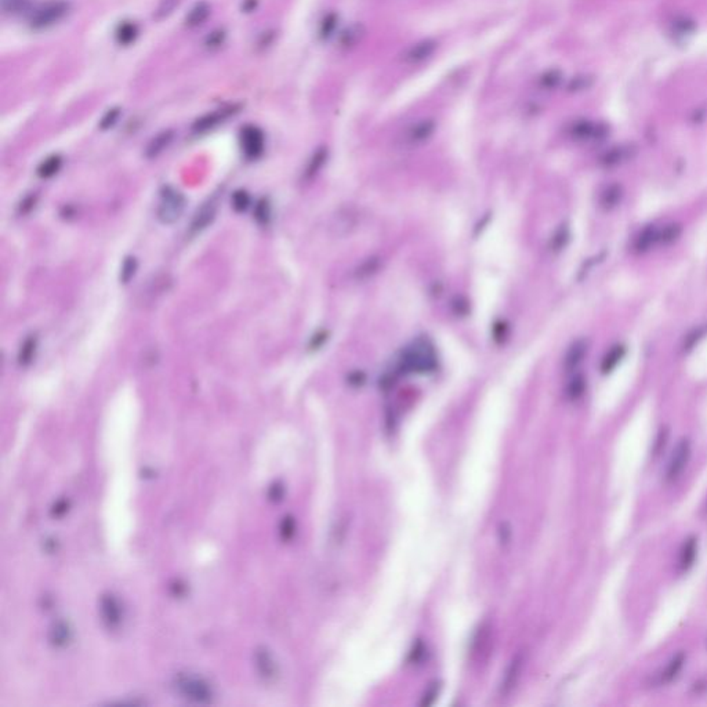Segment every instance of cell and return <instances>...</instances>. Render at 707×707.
Instances as JSON below:
<instances>
[{"label": "cell", "instance_id": "6da1fadb", "mask_svg": "<svg viewBox=\"0 0 707 707\" xmlns=\"http://www.w3.org/2000/svg\"><path fill=\"white\" fill-rule=\"evenodd\" d=\"M401 370L405 373H431L437 368V355L428 340L418 339L408 346L399 358Z\"/></svg>", "mask_w": 707, "mask_h": 707}, {"label": "cell", "instance_id": "7a4b0ae2", "mask_svg": "<svg viewBox=\"0 0 707 707\" xmlns=\"http://www.w3.org/2000/svg\"><path fill=\"white\" fill-rule=\"evenodd\" d=\"M177 692L194 703H211L213 701V688L211 684L194 674H180L175 681Z\"/></svg>", "mask_w": 707, "mask_h": 707}, {"label": "cell", "instance_id": "3957f363", "mask_svg": "<svg viewBox=\"0 0 707 707\" xmlns=\"http://www.w3.org/2000/svg\"><path fill=\"white\" fill-rule=\"evenodd\" d=\"M185 196L173 187H163L159 196L158 218L163 224H173L185 211Z\"/></svg>", "mask_w": 707, "mask_h": 707}, {"label": "cell", "instance_id": "277c9868", "mask_svg": "<svg viewBox=\"0 0 707 707\" xmlns=\"http://www.w3.org/2000/svg\"><path fill=\"white\" fill-rule=\"evenodd\" d=\"M70 11V3L64 0H51L35 8L31 14V27L46 30L61 21Z\"/></svg>", "mask_w": 707, "mask_h": 707}, {"label": "cell", "instance_id": "5b68a950", "mask_svg": "<svg viewBox=\"0 0 707 707\" xmlns=\"http://www.w3.org/2000/svg\"><path fill=\"white\" fill-rule=\"evenodd\" d=\"M239 144L244 156L248 161L258 159L265 148V137L260 127L254 125H248L241 130Z\"/></svg>", "mask_w": 707, "mask_h": 707}, {"label": "cell", "instance_id": "8992f818", "mask_svg": "<svg viewBox=\"0 0 707 707\" xmlns=\"http://www.w3.org/2000/svg\"><path fill=\"white\" fill-rule=\"evenodd\" d=\"M689 458H691V444L688 439L682 438L674 452H672V458H670V461L668 464V470H666V480L669 482H674L680 478V475L682 474V471L685 470L688 461H689Z\"/></svg>", "mask_w": 707, "mask_h": 707}, {"label": "cell", "instance_id": "52a82bcc", "mask_svg": "<svg viewBox=\"0 0 707 707\" xmlns=\"http://www.w3.org/2000/svg\"><path fill=\"white\" fill-rule=\"evenodd\" d=\"M254 665L258 675L265 682H274L280 675V668L273 653L265 648L260 646L254 652Z\"/></svg>", "mask_w": 707, "mask_h": 707}, {"label": "cell", "instance_id": "ba28073f", "mask_svg": "<svg viewBox=\"0 0 707 707\" xmlns=\"http://www.w3.org/2000/svg\"><path fill=\"white\" fill-rule=\"evenodd\" d=\"M100 612L103 623L108 629L115 630L120 626L123 620V609L120 602L112 594H106L100 600Z\"/></svg>", "mask_w": 707, "mask_h": 707}, {"label": "cell", "instance_id": "9c48e42d", "mask_svg": "<svg viewBox=\"0 0 707 707\" xmlns=\"http://www.w3.org/2000/svg\"><path fill=\"white\" fill-rule=\"evenodd\" d=\"M235 112H237V108H235V106H228V108L217 109V111H214L212 113H208V115L202 116L201 119H198V120L194 123L192 130H194L196 134H202V133L211 132L213 129H215L218 125L224 123V122H225L230 116H232Z\"/></svg>", "mask_w": 707, "mask_h": 707}, {"label": "cell", "instance_id": "30bf717a", "mask_svg": "<svg viewBox=\"0 0 707 707\" xmlns=\"http://www.w3.org/2000/svg\"><path fill=\"white\" fill-rule=\"evenodd\" d=\"M215 214H217V202L214 199H209L194 214V218L189 225V234L196 235L204 230H206L214 221Z\"/></svg>", "mask_w": 707, "mask_h": 707}, {"label": "cell", "instance_id": "8fae6325", "mask_svg": "<svg viewBox=\"0 0 707 707\" xmlns=\"http://www.w3.org/2000/svg\"><path fill=\"white\" fill-rule=\"evenodd\" d=\"M589 351V343L584 339H579L573 342L566 350L564 356V369L566 372H573L579 368V365L584 361V356Z\"/></svg>", "mask_w": 707, "mask_h": 707}, {"label": "cell", "instance_id": "7c38bea8", "mask_svg": "<svg viewBox=\"0 0 707 707\" xmlns=\"http://www.w3.org/2000/svg\"><path fill=\"white\" fill-rule=\"evenodd\" d=\"M696 553H698L696 537L687 539L681 547V551H680V558H678L680 572H687L691 566L694 565L695 558H696Z\"/></svg>", "mask_w": 707, "mask_h": 707}, {"label": "cell", "instance_id": "4fadbf2b", "mask_svg": "<svg viewBox=\"0 0 707 707\" xmlns=\"http://www.w3.org/2000/svg\"><path fill=\"white\" fill-rule=\"evenodd\" d=\"M572 136L576 140L582 142H589V140H599L605 136V130L593 125L589 122H580L573 126L572 129Z\"/></svg>", "mask_w": 707, "mask_h": 707}, {"label": "cell", "instance_id": "5bb4252c", "mask_svg": "<svg viewBox=\"0 0 707 707\" xmlns=\"http://www.w3.org/2000/svg\"><path fill=\"white\" fill-rule=\"evenodd\" d=\"M173 137H175V134H173V132H172V130H166V132H162V133H159L158 136H155V137L149 142L148 146H146V149H145V155H146V158L154 159V158L159 156V155H161V154H162V152H163V151H165V149H166V148L172 144V142H173Z\"/></svg>", "mask_w": 707, "mask_h": 707}, {"label": "cell", "instance_id": "9a60e30c", "mask_svg": "<svg viewBox=\"0 0 707 707\" xmlns=\"http://www.w3.org/2000/svg\"><path fill=\"white\" fill-rule=\"evenodd\" d=\"M434 130V125L430 120H423L415 126H412L408 133L405 134V142L409 145H418L425 142Z\"/></svg>", "mask_w": 707, "mask_h": 707}, {"label": "cell", "instance_id": "2e32d148", "mask_svg": "<svg viewBox=\"0 0 707 707\" xmlns=\"http://www.w3.org/2000/svg\"><path fill=\"white\" fill-rule=\"evenodd\" d=\"M211 15V6L206 1L196 3L187 14L185 17V24L189 28H196L202 25Z\"/></svg>", "mask_w": 707, "mask_h": 707}, {"label": "cell", "instance_id": "e0dca14e", "mask_svg": "<svg viewBox=\"0 0 707 707\" xmlns=\"http://www.w3.org/2000/svg\"><path fill=\"white\" fill-rule=\"evenodd\" d=\"M139 34H140V31H139L137 24H134L132 21H123L118 25V28L115 31V37L119 44L129 46L136 42Z\"/></svg>", "mask_w": 707, "mask_h": 707}, {"label": "cell", "instance_id": "ac0fdd59", "mask_svg": "<svg viewBox=\"0 0 707 707\" xmlns=\"http://www.w3.org/2000/svg\"><path fill=\"white\" fill-rule=\"evenodd\" d=\"M49 638H50V642L54 646L63 648V646H65L71 641V629H70V626L65 622L58 620V622H56L51 626L50 633H49Z\"/></svg>", "mask_w": 707, "mask_h": 707}, {"label": "cell", "instance_id": "d6986e66", "mask_svg": "<svg viewBox=\"0 0 707 707\" xmlns=\"http://www.w3.org/2000/svg\"><path fill=\"white\" fill-rule=\"evenodd\" d=\"M684 663H685V655L682 652L677 653L668 663L665 670L658 675V684L663 685V684L672 682V680L678 675V672H681Z\"/></svg>", "mask_w": 707, "mask_h": 707}, {"label": "cell", "instance_id": "ffe728a7", "mask_svg": "<svg viewBox=\"0 0 707 707\" xmlns=\"http://www.w3.org/2000/svg\"><path fill=\"white\" fill-rule=\"evenodd\" d=\"M658 231L655 225L645 227L636 238L634 249L638 253H645L658 242Z\"/></svg>", "mask_w": 707, "mask_h": 707}, {"label": "cell", "instance_id": "44dd1931", "mask_svg": "<svg viewBox=\"0 0 707 707\" xmlns=\"http://www.w3.org/2000/svg\"><path fill=\"white\" fill-rule=\"evenodd\" d=\"M36 350H37V337L35 334H31L23 342L18 350V363L24 368L31 365L32 361L35 359Z\"/></svg>", "mask_w": 707, "mask_h": 707}, {"label": "cell", "instance_id": "7402d4cb", "mask_svg": "<svg viewBox=\"0 0 707 707\" xmlns=\"http://www.w3.org/2000/svg\"><path fill=\"white\" fill-rule=\"evenodd\" d=\"M625 354H626V349H625V346L618 344V346L612 347V349L606 353V355L603 356V359H602V373H603V375L611 373V372H612V370H613V369L619 365V362L623 359Z\"/></svg>", "mask_w": 707, "mask_h": 707}, {"label": "cell", "instance_id": "603a6c76", "mask_svg": "<svg viewBox=\"0 0 707 707\" xmlns=\"http://www.w3.org/2000/svg\"><path fill=\"white\" fill-rule=\"evenodd\" d=\"M622 195H623L622 194V187L619 184L608 185L602 191L601 198H600V204H601L602 208L606 209V211H611V209L616 208L618 204L622 199Z\"/></svg>", "mask_w": 707, "mask_h": 707}, {"label": "cell", "instance_id": "cb8c5ba5", "mask_svg": "<svg viewBox=\"0 0 707 707\" xmlns=\"http://www.w3.org/2000/svg\"><path fill=\"white\" fill-rule=\"evenodd\" d=\"M61 166H63V158L60 155H51L39 165L37 176L40 178H51L61 170Z\"/></svg>", "mask_w": 707, "mask_h": 707}, {"label": "cell", "instance_id": "d4e9b609", "mask_svg": "<svg viewBox=\"0 0 707 707\" xmlns=\"http://www.w3.org/2000/svg\"><path fill=\"white\" fill-rule=\"evenodd\" d=\"M586 387H587V380L583 375H575L570 382L568 383L566 386L565 394L566 398L569 401H577L579 398L583 396L584 391H586Z\"/></svg>", "mask_w": 707, "mask_h": 707}, {"label": "cell", "instance_id": "484cf974", "mask_svg": "<svg viewBox=\"0 0 707 707\" xmlns=\"http://www.w3.org/2000/svg\"><path fill=\"white\" fill-rule=\"evenodd\" d=\"M380 265H382V261L379 257H369L363 263H361V265L355 270V278L361 280V281L368 280L379 271Z\"/></svg>", "mask_w": 707, "mask_h": 707}, {"label": "cell", "instance_id": "4316f807", "mask_svg": "<svg viewBox=\"0 0 707 707\" xmlns=\"http://www.w3.org/2000/svg\"><path fill=\"white\" fill-rule=\"evenodd\" d=\"M273 217V208L268 198H261L254 206V220L258 225L267 227Z\"/></svg>", "mask_w": 707, "mask_h": 707}, {"label": "cell", "instance_id": "83f0119b", "mask_svg": "<svg viewBox=\"0 0 707 707\" xmlns=\"http://www.w3.org/2000/svg\"><path fill=\"white\" fill-rule=\"evenodd\" d=\"M630 148H626V146H616V148H612L609 152H606L602 158V163L606 166V168H612V166H616L622 162H625L629 155H630Z\"/></svg>", "mask_w": 707, "mask_h": 707}, {"label": "cell", "instance_id": "f1b7e54d", "mask_svg": "<svg viewBox=\"0 0 707 707\" xmlns=\"http://www.w3.org/2000/svg\"><path fill=\"white\" fill-rule=\"evenodd\" d=\"M681 231H682V228L680 224H677V223L668 224L661 231H658V242H661L663 245H670L680 238Z\"/></svg>", "mask_w": 707, "mask_h": 707}, {"label": "cell", "instance_id": "f546056e", "mask_svg": "<svg viewBox=\"0 0 707 707\" xmlns=\"http://www.w3.org/2000/svg\"><path fill=\"white\" fill-rule=\"evenodd\" d=\"M1 10L10 15H18L31 8L30 0H0Z\"/></svg>", "mask_w": 707, "mask_h": 707}, {"label": "cell", "instance_id": "4dcf8cb0", "mask_svg": "<svg viewBox=\"0 0 707 707\" xmlns=\"http://www.w3.org/2000/svg\"><path fill=\"white\" fill-rule=\"evenodd\" d=\"M137 268H139V263H137L136 257H132V256L126 257L122 264V268H120V282L123 284H127L130 282L134 278Z\"/></svg>", "mask_w": 707, "mask_h": 707}, {"label": "cell", "instance_id": "1f68e13d", "mask_svg": "<svg viewBox=\"0 0 707 707\" xmlns=\"http://www.w3.org/2000/svg\"><path fill=\"white\" fill-rule=\"evenodd\" d=\"M250 205H251V199H250V195L246 191L238 189L232 194L231 206L234 208L235 212L245 213L250 208Z\"/></svg>", "mask_w": 707, "mask_h": 707}, {"label": "cell", "instance_id": "d6a6232c", "mask_svg": "<svg viewBox=\"0 0 707 707\" xmlns=\"http://www.w3.org/2000/svg\"><path fill=\"white\" fill-rule=\"evenodd\" d=\"M707 333V325H703V326H699L698 329H694L684 340V344H682V351L688 353L691 351L705 336Z\"/></svg>", "mask_w": 707, "mask_h": 707}, {"label": "cell", "instance_id": "836d02e7", "mask_svg": "<svg viewBox=\"0 0 707 707\" xmlns=\"http://www.w3.org/2000/svg\"><path fill=\"white\" fill-rule=\"evenodd\" d=\"M694 31V24L692 21H688L685 17L675 20L672 23V34L675 36L689 35Z\"/></svg>", "mask_w": 707, "mask_h": 707}, {"label": "cell", "instance_id": "e575fe53", "mask_svg": "<svg viewBox=\"0 0 707 707\" xmlns=\"http://www.w3.org/2000/svg\"><path fill=\"white\" fill-rule=\"evenodd\" d=\"M323 159H325V154H323V151H319L318 154H315V155H314V158L311 159V162H310L308 168L306 169V173H304L306 180H311L313 177L315 176V175L318 173V170L320 169L322 163H323Z\"/></svg>", "mask_w": 707, "mask_h": 707}, {"label": "cell", "instance_id": "d590c367", "mask_svg": "<svg viewBox=\"0 0 707 707\" xmlns=\"http://www.w3.org/2000/svg\"><path fill=\"white\" fill-rule=\"evenodd\" d=\"M520 668H521V661H520V658H517V659H514V661L511 662V666H510V674H507V675L504 677V685H503L504 688H511V687L514 685V682H515V680H514V678L518 675V672H520Z\"/></svg>", "mask_w": 707, "mask_h": 707}, {"label": "cell", "instance_id": "8d00e7d4", "mask_svg": "<svg viewBox=\"0 0 707 707\" xmlns=\"http://www.w3.org/2000/svg\"><path fill=\"white\" fill-rule=\"evenodd\" d=\"M119 115H120L119 109H116V108L109 109V111L106 112V115L103 116L101 122H100L101 129H103V130H106V129H111L112 126H115V125H116V122H118V119H119Z\"/></svg>", "mask_w": 707, "mask_h": 707}, {"label": "cell", "instance_id": "74e56055", "mask_svg": "<svg viewBox=\"0 0 707 707\" xmlns=\"http://www.w3.org/2000/svg\"><path fill=\"white\" fill-rule=\"evenodd\" d=\"M176 6H178V0H163L156 10V17L158 18L168 17L176 8Z\"/></svg>", "mask_w": 707, "mask_h": 707}, {"label": "cell", "instance_id": "f35d334b", "mask_svg": "<svg viewBox=\"0 0 707 707\" xmlns=\"http://www.w3.org/2000/svg\"><path fill=\"white\" fill-rule=\"evenodd\" d=\"M36 201H37V196L34 195V194L25 196L21 201V204L18 205V214L24 215V214H28V213L31 212L35 208Z\"/></svg>", "mask_w": 707, "mask_h": 707}, {"label": "cell", "instance_id": "ab89813d", "mask_svg": "<svg viewBox=\"0 0 707 707\" xmlns=\"http://www.w3.org/2000/svg\"><path fill=\"white\" fill-rule=\"evenodd\" d=\"M566 239H568V231H566V228H561L553 239V246L556 250H561L563 246L565 245Z\"/></svg>", "mask_w": 707, "mask_h": 707}, {"label": "cell", "instance_id": "60d3db41", "mask_svg": "<svg viewBox=\"0 0 707 707\" xmlns=\"http://www.w3.org/2000/svg\"><path fill=\"white\" fill-rule=\"evenodd\" d=\"M281 533H282L284 539H290L293 536V533H294V521L292 518H286L283 521L282 527H281Z\"/></svg>", "mask_w": 707, "mask_h": 707}, {"label": "cell", "instance_id": "b9f144b4", "mask_svg": "<svg viewBox=\"0 0 707 707\" xmlns=\"http://www.w3.org/2000/svg\"><path fill=\"white\" fill-rule=\"evenodd\" d=\"M224 37H225V35H224V32H221V31H217V32H213L212 35L208 37V42H206V44H208L209 47H212V49L213 47H218L220 44H223V42H224Z\"/></svg>", "mask_w": 707, "mask_h": 707}, {"label": "cell", "instance_id": "7bdbcfd3", "mask_svg": "<svg viewBox=\"0 0 707 707\" xmlns=\"http://www.w3.org/2000/svg\"><path fill=\"white\" fill-rule=\"evenodd\" d=\"M666 437H668V431H666V430H662V432L659 434L658 442H656V445H655V455H658V453L662 451V446H665Z\"/></svg>", "mask_w": 707, "mask_h": 707}, {"label": "cell", "instance_id": "ee69618b", "mask_svg": "<svg viewBox=\"0 0 707 707\" xmlns=\"http://www.w3.org/2000/svg\"><path fill=\"white\" fill-rule=\"evenodd\" d=\"M282 496L283 489L281 485H274V487L271 488V491H270V497H271L273 500H280Z\"/></svg>", "mask_w": 707, "mask_h": 707}]
</instances>
